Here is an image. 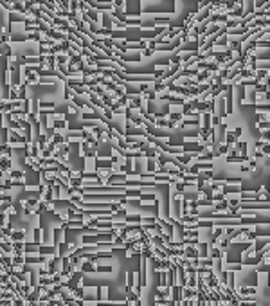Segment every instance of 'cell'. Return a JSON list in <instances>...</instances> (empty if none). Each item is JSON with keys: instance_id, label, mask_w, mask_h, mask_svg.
Masks as SVG:
<instances>
[{"instance_id": "cell-5", "label": "cell", "mask_w": 270, "mask_h": 306, "mask_svg": "<svg viewBox=\"0 0 270 306\" xmlns=\"http://www.w3.org/2000/svg\"><path fill=\"white\" fill-rule=\"evenodd\" d=\"M99 306H126V304H99Z\"/></svg>"}, {"instance_id": "cell-2", "label": "cell", "mask_w": 270, "mask_h": 306, "mask_svg": "<svg viewBox=\"0 0 270 306\" xmlns=\"http://www.w3.org/2000/svg\"><path fill=\"white\" fill-rule=\"evenodd\" d=\"M11 238H13V241H22V240H24V230H16V232H13Z\"/></svg>"}, {"instance_id": "cell-3", "label": "cell", "mask_w": 270, "mask_h": 306, "mask_svg": "<svg viewBox=\"0 0 270 306\" xmlns=\"http://www.w3.org/2000/svg\"><path fill=\"white\" fill-rule=\"evenodd\" d=\"M81 270H83V272H88V274H92V272H94V267H92L90 263H85V265L81 267Z\"/></svg>"}, {"instance_id": "cell-4", "label": "cell", "mask_w": 270, "mask_h": 306, "mask_svg": "<svg viewBox=\"0 0 270 306\" xmlns=\"http://www.w3.org/2000/svg\"><path fill=\"white\" fill-rule=\"evenodd\" d=\"M97 272H112V267H97Z\"/></svg>"}, {"instance_id": "cell-1", "label": "cell", "mask_w": 270, "mask_h": 306, "mask_svg": "<svg viewBox=\"0 0 270 306\" xmlns=\"http://www.w3.org/2000/svg\"><path fill=\"white\" fill-rule=\"evenodd\" d=\"M33 243L34 245H41V243H43V230H41L40 227L34 229V241Z\"/></svg>"}]
</instances>
